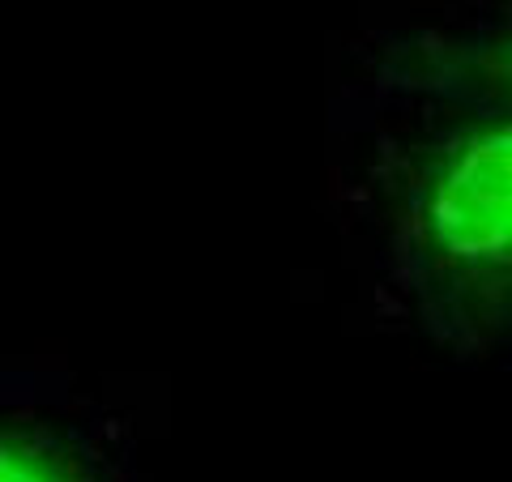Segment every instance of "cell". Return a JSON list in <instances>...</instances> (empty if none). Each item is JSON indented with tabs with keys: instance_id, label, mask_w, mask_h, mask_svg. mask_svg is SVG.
Masks as SVG:
<instances>
[{
	"instance_id": "1",
	"label": "cell",
	"mask_w": 512,
	"mask_h": 482,
	"mask_svg": "<svg viewBox=\"0 0 512 482\" xmlns=\"http://www.w3.org/2000/svg\"><path fill=\"white\" fill-rule=\"evenodd\" d=\"M376 303L397 329L483 355L512 337V116H436L367 171Z\"/></svg>"
},
{
	"instance_id": "2",
	"label": "cell",
	"mask_w": 512,
	"mask_h": 482,
	"mask_svg": "<svg viewBox=\"0 0 512 482\" xmlns=\"http://www.w3.org/2000/svg\"><path fill=\"white\" fill-rule=\"evenodd\" d=\"M367 73L380 99L436 116H512V0L380 43Z\"/></svg>"
},
{
	"instance_id": "3",
	"label": "cell",
	"mask_w": 512,
	"mask_h": 482,
	"mask_svg": "<svg viewBox=\"0 0 512 482\" xmlns=\"http://www.w3.org/2000/svg\"><path fill=\"white\" fill-rule=\"evenodd\" d=\"M0 482H124L116 431L86 410L0 406Z\"/></svg>"
}]
</instances>
